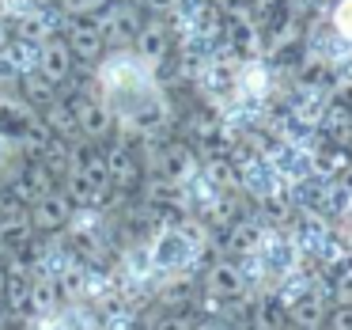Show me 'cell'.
Returning <instances> with one entry per match:
<instances>
[{
  "label": "cell",
  "instance_id": "4fadbf2b",
  "mask_svg": "<svg viewBox=\"0 0 352 330\" xmlns=\"http://www.w3.org/2000/svg\"><path fill=\"white\" fill-rule=\"evenodd\" d=\"M72 69H76V61H72V50L65 46L61 34L38 46V72H42V76H46L54 87H65V84H69Z\"/></svg>",
  "mask_w": 352,
  "mask_h": 330
},
{
  "label": "cell",
  "instance_id": "cb8c5ba5",
  "mask_svg": "<svg viewBox=\"0 0 352 330\" xmlns=\"http://www.w3.org/2000/svg\"><path fill=\"white\" fill-rule=\"evenodd\" d=\"M144 12H152V16H170V12L178 8V0H137Z\"/></svg>",
  "mask_w": 352,
  "mask_h": 330
},
{
  "label": "cell",
  "instance_id": "e0dca14e",
  "mask_svg": "<svg viewBox=\"0 0 352 330\" xmlns=\"http://www.w3.org/2000/svg\"><path fill=\"white\" fill-rule=\"evenodd\" d=\"M50 141H54V133L46 130V122H42V118H34V122L27 125L16 141H12V148H16L19 160H42V152L50 148Z\"/></svg>",
  "mask_w": 352,
  "mask_h": 330
},
{
  "label": "cell",
  "instance_id": "5b68a950",
  "mask_svg": "<svg viewBox=\"0 0 352 330\" xmlns=\"http://www.w3.org/2000/svg\"><path fill=\"white\" fill-rule=\"evenodd\" d=\"M95 19H99V27H102L107 50H129L133 39L140 34V27H144V12H140L137 0H133V4H107Z\"/></svg>",
  "mask_w": 352,
  "mask_h": 330
},
{
  "label": "cell",
  "instance_id": "8992f818",
  "mask_svg": "<svg viewBox=\"0 0 352 330\" xmlns=\"http://www.w3.org/2000/svg\"><path fill=\"white\" fill-rule=\"evenodd\" d=\"M201 289H205V296L212 300V304H239V300H246L250 285H246L243 266H239L235 258H216L212 266L205 269Z\"/></svg>",
  "mask_w": 352,
  "mask_h": 330
},
{
  "label": "cell",
  "instance_id": "4316f807",
  "mask_svg": "<svg viewBox=\"0 0 352 330\" xmlns=\"http://www.w3.org/2000/svg\"><path fill=\"white\" fill-rule=\"evenodd\" d=\"M4 296H8V269L0 266V304H4Z\"/></svg>",
  "mask_w": 352,
  "mask_h": 330
},
{
  "label": "cell",
  "instance_id": "7a4b0ae2",
  "mask_svg": "<svg viewBox=\"0 0 352 330\" xmlns=\"http://www.w3.org/2000/svg\"><path fill=\"white\" fill-rule=\"evenodd\" d=\"M148 251H152V266L163 277H178L201 258L205 251V231L197 224H167L148 239Z\"/></svg>",
  "mask_w": 352,
  "mask_h": 330
},
{
  "label": "cell",
  "instance_id": "6da1fadb",
  "mask_svg": "<svg viewBox=\"0 0 352 330\" xmlns=\"http://www.w3.org/2000/svg\"><path fill=\"white\" fill-rule=\"evenodd\" d=\"M152 84H155V69L148 61H140L133 50H107L95 61V95L114 110V118H122L129 110V103Z\"/></svg>",
  "mask_w": 352,
  "mask_h": 330
},
{
  "label": "cell",
  "instance_id": "277c9868",
  "mask_svg": "<svg viewBox=\"0 0 352 330\" xmlns=\"http://www.w3.org/2000/svg\"><path fill=\"white\" fill-rule=\"evenodd\" d=\"M102 163H107V178L118 194H133L144 183V163H140L137 148L129 137H114L102 145Z\"/></svg>",
  "mask_w": 352,
  "mask_h": 330
},
{
  "label": "cell",
  "instance_id": "3957f363",
  "mask_svg": "<svg viewBox=\"0 0 352 330\" xmlns=\"http://www.w3.org/2000/svg\"><path fill=\"white\" fill-rule=\"evenodd\" d=\"M61 239L87 269H95L110 251V228H107V220H102V209H76L72 220L65 224Z\"/></svg>",
  "mask_w": 352,
  "mask_h": 330
},
{
  "label": "cell",
  "instance_id": "9c48e42d",
  "mask_svg": "<svg viewBox=\"0 0 352 330\" xmlns=\"http://www.w3.org/2000/svg\"><path fill=\"white\" fill-rule=\"evenodd\" d=\"M27 213H31V224H34V231H38V236H61L65 224H69L72 213H76V205H72L69 194L57 186V190L42 194L38 201H31V205H27Z\"/></svg>",
  "mask_w": 352,
  "mask_h": 330
},
{
  "label": "cell",
  "instance_id": "603a6c76",
  "mask_svg": "<svg viewBox=\"0 0 352 330\" xmlns=\"http://www.w3.org/2000/svg\"><path fill=\"white\" fill-rule=\"evenodd\" d=\"M155 330H193V315H182V311L163 315V319H160V327H155Z\"/></svg>",
  "mask_w": 352,
  "mask_h": 330
},
{
  "label": "cell",
  "instance_id": "ba28073f",
  "mask_svg": "<svg viewBox=\"0 0 352 330\" xmlns=\"http://www.w3.org/2000/svg\"><path fill=\"white\" fill-rule=\"evenodd\" d=\"M61 31H65V16H61L57 4H34V8H27L23 16L12 19V34L23 39V42H34V46L57 39Z\"/></svg>",
  "mask_w": 352,
  "mask_h": 330
},
{
  "label": "cell",
  "instance_id": "484cf974",
  "mask_svg": "<svg viewBox=\"0 0 352 330\" xmlns=\"http://www.w3.org/2000/svg\"><path fill=\"white\" fill-rule=\"evenodd\" d=\"M341 231H344V243L352 247V209L344 213V224H341Z\"/></svg>",
  "mask_w": 352,
  "mask_h": 330
},
{
  "label": "cell",
  "instance_id": "f1b7e54d",
  "mask_svg": "<svg viewBox=\"0 0 352 330\" xmlns=\"http://www.w3.org/2000/svg\"><path fill=\"white\" fill-rule=\"evenodd\" d=\"M0 262H4V239H0Z\"/></svg>",
  "mask_w": 352,
  "mask_h": 330
},
{
  "label": "cell",
  "instance_id": "7c38bea8",
  "mask_svg": "<svg viewBox=\"0 0 352 330\" xmlns=\"http://www.w3.org/2000/svg\"><path fill=\"white\" fill-rule=\"evenodd\" d=\"M133 54L160 72V65L167 61V54H170V27L163 23V19H144L140 34L133 39Z\"/></svg>",
  "mask_w": 352,
  "mask_h": 330
},
{
  "label": "cell",
  "instance_id": "f546056e",
  "mask_svg": "<svg viewBox=\"0 0 352 330\" xmlns=\"http://www.w3.org/2000/svg\"><path fill=\"white\" fill-rule=\"evenodd\" d=\"M129 330H148V327H129Z\"/></svg>",
  "mask_w": 352,
  "mask_h": 330
},
{
  "label": "cell",
  "instance_id": "44dd1931",
  "mask_svg": "<svg viewBox=\"0 0 352 330\" xmlns=\"http://www.w3.org/2000/svg\"><path fill=\"white\" fill-rule=\"evenodd\" d=\"M333 31L344 42H352V0H337L333 4Z\"/></svg>",
  "mask_w": 352,
  "mask_h": 330
},
{
  "label": "cell",
  "instance_id": "30bf717a",
  "mask_svg": "<svg viewBox=\"0 0 352 330\" xmlns=\"http://www.w3.org/2000/svg\"><path fill=\"white\" fill-rule=\"evenodd\" d=\"M114 125H118L114 110H110L95 92L76 95V137H84V141H99V145H102V141H107L110 133H114Z\"/></svg>",
  "mask_w": 352,
  "mask_h": 330
},
{
  "label": "cell",
  "instance_id": "d6986e66",
  "mask_svg": "<svg viewBox=\"0 0 352 330\" xmlns=\"http://www.w3.org/2000/svg\"><path fill=\"white\" fill-rule=\"evenodd\" d=\"M329 300H333V304H352V258L333 262V277H329Z\"/></svg>",
  "mask_w": 352,
  "mask_h": 330
},
{
  "label": "cell",
  "instance_id": "52a82bcc",
  "mask_svg": "<svg viewBox=\"0 0 352 330\" xmlns=\"http://www.w3.org/2000/svg\"><path fill=\"white\" fill-rule=\"evenodd\" d=\"M61 39H65V46L72 50V61L95 65L102 54H107V39H102V27H99V19H95V16L65 19Z\"/></svg>",
  "mask_w": 352,
  "mask_h": 330
},
{
  "label": "cell",
  "instance_id": "ffe728a7",
  "mask_svg": "<svg viewBox=\"0 0 352 330\" xmlns=\"http://www.w3.org/2000/svg\"><path fill=\"white\" fill-rule=\"evenodd\" d=\"M54 4L61 8L65 19H76V16H99L110 0H54Z\"/></svg>",
  "mask_w": 352,
  "mask_h": 330
},
{
  "label": "cell",
  "instance_id": "2e32d148",
  "mask_svg": "<svg viewBox=\"0 0 352 330\" xmlns=\"http://www.w3.org/2000/svg\"><path fill=\"white\" fill-rule=\"evenodd\" d=\"M261 239H265V228L254 220H231L228 224V236H223V247H228L231 258H246V254H254L261 247Z\"/></svg>",
  "mask_w": 352,
  "mask_h": 330
},
{
  "label": "cell",
  "instance_id": "83f0119b",
  "mask_svg": "<svg viewBox=\"0 0 352 330\" xmlns=\"http://www.w3.org/2000/svg\"><path fill=\"white\" fill-rule=\"evenodd\" d=\"M110 4H133V0H110Z\"/></svg>",
  "mask_w": 352,
  "mask_h": 330
},
{
  "label": "cell",
  "instance_id": "9a60e30c",
  "mask_svg": "<svg viewBox=\"0 0 352 330\" xmlns=\"http://www.w3.org/2000/svg\"><path fill=\"white\" fill-rule=\"evenodd\" d=\"M34 118H38V110H34L27 99H19V92L16 95L0 92V133H4L8 141H16L19 133L34 122Z\"/></svg>",
  "mask_w": 352,
  "mask_h": 330
},
{
  "label": "cell",
  "instance_id": "7402d4cb",
  "mask_svg": "<svg viewBox=\"0 0 352 330\" xmlns=\"http://www.w3.org/2000/svg\"><path fill=\"white\" fill-rule=\"evenodd\" d=\"M322 330H352V304H337V307H329L326 327H322Z\"/></svg>",
  "mask_w": 352,
  "mask_h": 330
},
{
  "label": "cell",
  "instance_id": "ac0fdd59",
  "mask_svg": "<svg viewBox=\"0 0 352 330\" xmlns=\"http://www.w3.org/2000/svg\"><path fill=\"white\" fill-rule=\"evenodd\" d=\"M16 92H19V99H27L34 110H42V107H46V103L57 95V92H61V87H54V84H50V80L38 72V69H34V72H23V76L16 80Z\"/></svg>",
  "mask_w": 352,
  "mask_h": 330
},
{
  "label": "cell",
  "instance_id": "5bb4252c",
  "mask_svg": "<svg viewBox=\"0 0 352 330\" xmlns=\"http://www.w3.org/2000/svg\"><path fill=\"white\" fill-rule=\"evenodd\" d=\"M38 118L46 122V130L57 141H72L76 137V95H61L57 92L46 107L38 110Z\"/></svg>",
  "mask_w": 352,
  "mask_h": 330
},
{
  "label": "cell",
  "instance_id": "8fae6325",
  "mask_svg": "<svg viewBox=\"0 0 352 330\" xmlns=\"http://www.w3.org/2000/svg\"><path fill=\"white\" fill-rule=\"evenodd\" d=\"M152 167L160 178H167V183H175V186H186L201 171V163H197V156H193V148L186 145V141H167V145L155 148Z\"/></svg>",
  "mask_w": 352,
  "mask_h": 330
},
{
  "label": "cell",
  "instance_id": "d4e9b609",
  "mask_svg": "<svg viewBox=\"0 0 352 330\" xmlns=\"http://www.w3.org/2000/svg\"><path fill=\"white\" fill-rule=\"evenodd\" d=\"M12 156H16V148H12V141L0 133V178H4V171L12 167Z\"/></svg>",
  "mask_w": 352,
  "mask_h": 330
}]
</instances>
